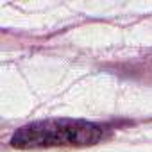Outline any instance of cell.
Wrapping results in <instances>:
<instances>
[{"label": "cell", "instance_id": "cell-1", "mask_svg": "<svg viewBox=\"0 0 152 152\" xmlns=\"http://www.w3.org/2000/svg\"><path fill=\"white\" fill-rule=\"evenodd\" d=\"M107 134L106 125L77 118H48L31 122L15 131L9 143L13 148L50 147H90L100 143Z\"/></svg>", "mask_w": 152, "mask_h": 152}]
</instances>
